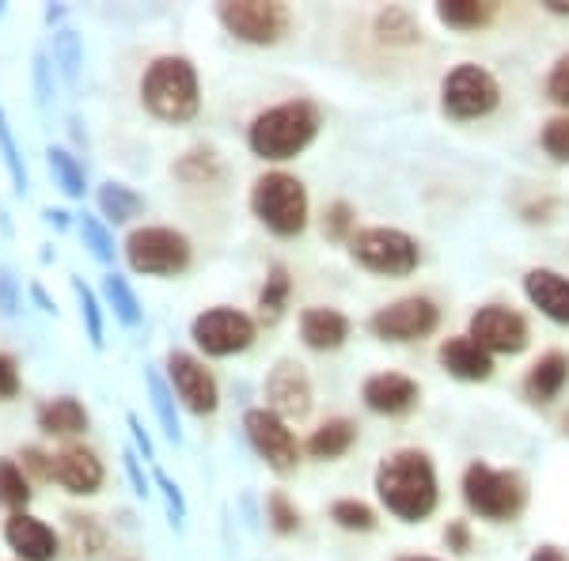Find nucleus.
I'll list each match as a JSON object with an SVG mask.
<instances>
[{"label": "nucleus", "mask_w": 569, "mask_h": 561, "mask_svg": "<svg viewBox=\"0 0 569 561\" xmlns=\"http://www.w3.org/2000/svg\"><path fill=\"white\" fill-rule=\"evenodd\" d=\"M376 493L383 509L402 523H421L433 517L440 490H437V467L433 459L418 448H402L388 455L376 471Z\"/></svg>", "instance_id": "nucleus-1"}, {"label": "nucleus", "mask_w": 569, "mask_h": 561, "mask_svg": "<svg viewBox=\"0 0 569 561\" xmlns=\"http://www.w3.org/2000/svg\"><path fill=\"white\" fill-rule=\"evenodd\" d=\"M319 133V110L308 99H292L262 110L247 130V144L259 160H292L316 141Z\"/></svg>", "instance_id": "nucleus-2"}, {"label": "nucleus", "mask_w": 569, "mask_h": 561, "mask_svg": "<svg viewBox=\"0 0 569 561\" xmlns=\"http://www.w3.org/2000/svg\"><path fill=\"white\" fill-rule=\"evenodd\" d=\"M141 99L160 122H190L198 114V72L187 58H156L141 80Z\"/></svg>", "instance_id": "nucleus-3"}, {"label": "nucleus", "mask_w": 569, "mask_h": 561, "mask_svg": "<svg viewBox=\"0 0 569 561\" xmlns=\"http://www.w3.org/2000/svg\"><path fill=\"white\" fill-rule=\"evenodd\" d=\"M463 501L471 512H479L482 520L505 523L520 517L528 501V485L517 471H498V467L475 459L463 471Z\"/></svg>", "instance_id": "nucleus-4"}, {"label": "nucleus", "mask_w": 569, "mask_h": 561, "mask_svg": "<svg viewBox=\"0 0 569 561\" xmlns=\"http://www.w3.org/2000/svg\"><path fill=\"white\" fill-rule=\"evenodd\" d=\"M251 209L273 236L292 239V236L305 232V224H308V190L297 174L270 171L254 182Z\"/></svg>", "instance_id": "nucleus-5"}, {"label": "nucleus", "mask_w": 569, "mask_h": 561, "mask_svg": "<svg viewBox=\"0 0 569 561\" xmlns=\"http://www.w3.org/2000/svg\"><path fill=\"white\" fill-rule=\"evenodd\" d=\"M350 254L357 266L380 273V278H407L421 262L418 239L399 232V228H361L350 239Z\"/></svg>", "instance_id": "nucleus-6"}, {"label": "nucleus", "mask_w": 569, "mask_h": 561, "mask_svg": "<svg viewBox=\"0 0 569 561\" xmlns=\"http://www.w3.org/2000/svg\"><path fill=\"white\" fill-rule=\"evenodd\" d=\"M126 262L144 278H171L190 266V239L176 228H137L126 239Z\"/></svg>", "instance_id": "nucleus-7"}, {"label": "nucleus", "mask_w": 569, "mask_h": 561, "mask_svg": "<svg viewBox=\"0 0 569 561\" xmlns=\"http://www.w3.org/2000/svg\"><path fill=\"white\" fill-rule=\"evenodd\" d=\"M501 103V88L493 80V72H486L482 66H456L440 84V107L445 114L471 122V118L493 114Z\"/></svg>", "instance_id": "nucleus-8"}, {"label": "nucleus", "mask_w": 569, "mask_h": 561, "mask_svg": "<svg viewBox=\"0 0 569 561\" xmlns=\"http://www.w3.org/2000/svg\"><path fill=\"white\" fill-rule=\"evenodd\" d=\"M217 20L224 31L251 46H273L289 31V8L273 0H236V4H217Z\"/></svg>", "instance_id": "nucleus-9"}, {"label": "nucleus", "mask_w": 569, "mask_h": 561, "mask_svg": "<svg viewBox=\"0 0 569 561\" xmlns=\"http://www.w3.org/2000/svg\"><path fill=\"white\" fill-rule=\"evenodd\" d=\"M440 323V311L429 297H402L388 308L372 311L369 330L380 342H418L429 338Z\"/></svg>", "instance_id": "nucleus-10"}, {"label": "nucleus", "mask_w": 569, "mask_h": 561, "mask_svg": "<svg viewBox=\"0 0 569 561\" xmlns=\"http://www.w3.org/2000/svg\"><path fill=\"white\" fill-rule=\"evenodd\" d=\"M243 429H247V440H251V448L259 452V459L270 471L278 474H292L300 463V444L297 437H292L289 421L278 418L273 410H247L243 418Z\"/></svg>", "instance_id": "nucleus-11"}, {"label": "nucleus", "mask_w": 569, "mask_h": 561, "mask_svg": "<svg viewBox=\"0 0 569 561\" xmlns=\"http://www.w3.org/2000/svg\"><path fill=\"white\" fill-rule=\"evenodd\" d=\"M190 334L209 357H232L254 345V319H247L236 308H209L194 319Z\"/></svg>", "instance_id": "nucleus-12"}, {"label": "nucleus", "mask_w": 569, "mask_h": 561, "mask_svg": "<svg viewBox=\"0 0 569 561\" xmlns=\"http://www.w3.org/2000/svg\"><path fill=\"white\" fill-rule=\"evenodd\" d=\"M471 338L479 342L486 353H525L528 349V323L520 311L501 308V303H486L471 315Z\"/></svg>", "instance_id": "nucleus-13"}, {"label": "nucleus", "mask_w": 569, "mask_h": 561, "mask_svg": "<svg viewBox=\"0 0 569 561\" xmlns=\"http://www.w3.org/2000/svg\"><path fill=\"white\" fill-rule=\"evenodd\" d=\"M168 375H171V391L179 394V402L187 407L190 413L206 418L220 407V391H217V380L198 357L190 353H171L168 357Z\"/></svg>", "instance_id": "nucleus-14"}, {"label": "nucleus", "mask_w": 569, "mask_h": 561, "mask_svg": "<svg viewBox=\"0 0 569 561\" xmlns=\"http://www.w3.org/2000/svg\"><path fill=\"white\" fill-rule=\"evenodd\" d=\"M266 399H270V407L278 418L284 421H300L311 413V380L305 372V364L300 361H278L270 368V375H266Z\"/></svg>", "instance_id": "nucleus-15"}, {"label": "nucleus", "mask_w": 569, "mask_h": 561, "mask_svg": "<svg viewBox=\"0 0 569 561\" xmlns=\"http://www.w3.org/2000/svg\"><path fill=\"white\" fill-rule=\"evenodd\" d=\"M361 399H365V407H369L372 413H383V418H402V413H410L418 407L421 388L402 372H376V375L365 380Z\"/></svg>", "instance_id": "nucleus-16"}, {"label": "nucleus", "mask_w": 569, "mask_h": 561, "mask_svg": "<svg viewBox=\"0 0 569 561\" xmlns=\"http://www.w3.org/2000/svg\"><path fill=\"white\" fill-rule=\"evenodd\" d=\"M53 482L66 485V490L77 497H91L103 485V463H99L96 452H88V448L69 444L53 455Z\"/></svg>", "instance_id": "nucleus-17"}, {"label": "nucleus", "mask_w": 569, "mask_h": 561, "mask_svg": "<svg viewBox=\"0 0 569 561\" xmlns=\"http://www.w3.org/2000/svg\"><path fill=\"white\" fill-rule=\"evenodd\" d=\"M437 361L448 375H456V380H463V383H482L493 375V357L486 353L471 334L448 338V342L440 345Z\"/></svg>", "instance_id": "nucleus-18"}, {"label": "nucleus", "mask_w": 569, "mask_h": 561, "mask_svg": "<svg viewBox=\"0 0 569 561\" xmlns=\"http://www.w3.org/2000/svg\"><path fill=\"white\" fill-rule=\"evenodd\" d=\"M4 542L23 561H53V558H58V547H61L58 535H53V528H46L42 520L27 517V512H16V517H8Z\"/></svg>", "instance_id": "nucleus-19"}, {"label": "nucleus", "mask_w": 569, "mask_h": 561, "mask_svg": "<svg viewBox=\"0 0 569 561\" xmlns=\"http://www.w3.org/2000/svg\"><path fill=\"white\" fill-rule=\"evenodd\" d=\"M525 297L531 300V308H539L550 323L569 327V278H562L558 270H528L525 273Z\"/></svg>", "instance_id": "nucleus-20"}, {"label": "nucleus", "mask_w": 569, "mask_h": 561, "mask_svg": "<svg viewBox=\"0 0 569 561\" xmlns=\"http://www.w3.org/2000/svg\"><path fill=\"white\" fill-rule=\"evenodd\" d=\"M300 338H305L308 349H319V353L342 349L346 338H350V319L335 308H308L300 315Z\"/></svg>", "instance_id": "nucleus-21"}, {"label": "nucleus", "mask_w": 569, "mask_h": 561, "mask_svg": "<svg viewBox=\"0 0 569 561\" xmlns=\"http://www.w3.org/2000/svg\"><path fill=\"white\" fill-rule=\"evenodd\" d=\"M566 383H569V357L558 353V349H550V353H543L528 368L525 394L531 402H555Z\"/></svg>", "instance_id": "nucleus-22"}, {"label": "nucleus", "mask_w": 569, "mask_h": 561, "mask_svg": "<svg viewBox=\"0 0 569 561\" xmlns=\"http://www.w3.org/2000/svg\"><path fill=\"white\" fill-rule=\"evenodd\" d=\"M39 429L50 432V437H77V432L88 429V410L72 394H61V399H50L46 407H39Z\"/></svg>", "instance_id": "nucleus-23"}, {"label": "nucleus", "mask_w": 569, "mask_h": 561, "mask_svg": "<svg viewBox=\"0 0 569 561\" xmlns=\"http://www.w3.org/2000/svg\"><path fill=\"white\" fill-rule=\"evenodd\" d=\"M357 444V425L350 418H330L308 440V452L316 459H342Z\"/></svg>", "instance_id": "nucleus-24"}, {"label": "nucleus", "mask_w": 569, "mask_h": 561, "mask_svg": "<svg viewBox=\"0 0 569 561\" xmlns=\"http://www.w3.org/2000/svg\"><path fill=\"white\" fill-rule=\"evenodd\" d=\"M498 16V4H486V0H445L437 4V20L452 31H479Z\"/></svg>", "instance_id": "nucleus-25"}, {"label": "nucleus", "mask_w": 569, "mask_h": 561, "mask_svg": "<svg viewBox=\"0 0 569 561\" xmlns=\"http://www.w3.org/2000/svg\"><path fill=\"white\" fill-rule=\"evenodd\" d=\"M144 198L130 190L126 182H103L99 187V213H103L110 224H130L133 217H141Z\"/></svg>", "instance_id": "nucleus-26"}, {"label": "nucleus", "mask_w": 569, "mask_h": 561, "mask_svg": "<svg viewBox=\"0 0 569 561\" xmlns=\"http://www.w3.org/2000/svg\"><path fill=\"white\" fill-rule=\"evenodd\" d=\"M376 39L388 42V46H415L421 39V27L415 20V12L410 8H383L380 16H376Z\"/></svg>", "instance_id": "nucleus-27"}, {"label": "nucleus", "mask_w": 569, "mask_h": 561, "mask_svg": "<svg viewBox=\"0 0 569 561\" xmlns=\"http://www.w3.org/2000/svg\"><path fill=\"white\" fill-rule=\"evenodd\" d=\"M289 292H292L289 270H284L281 262L270 266V278H266L262 292H259V319L266 327H273L284 315V308H289Z\"/></svg>", "instance_id": "nucleus-28"}, {"label": "nucleus", "mask_w": 569, "mask_h": 561, "mask_svg": "<svg viewBox=\"0 0 569 561\" xmlns=\"http://www.w3.org/2000/svg\"><path fill=\"white\" fill-rule=\"evenodd\" d=\"M103 297H107L118 323H122V327H141L144 311H141V300L133 297L130 281L118 278V273H107V278H103Z\"/></svg>", "instance_id": "nucleus-29"}, {"label": "nucleus", "mask_w": 569, "mask_h": 561, "mask_svg": "<svg viewBox=\"0 0 569 561\" xmlns=\"http://www.w3.org/2000/svg\"><path fill=\"white\" fill-rule=\"evenodd\" d=\"M149 380V394H152V410H156V418H160V429H163V437L168 440H182V429H179V413H176V391L163 383V375L160 372H149L144 375Z\"/></svg>", "instance_id": "nucleus-30"}, {"label": "nucleus", "mask_w": 569, "mask_h": 561, "mask_svg": "<svg viewBox=\"0 0 569 561\" xmlns=\"http://www.w3.org/2000/svg\"><path fill=\"white\" fill-rule=\"evenodd\" d=\"M69 531H72V547L80 550V558H88V561H103V550H107V531L99 528L96 517H69Z\"/></svg>", "instance_id": "nucleus-31"}, {"label": "nucleus", "mask_w": 569, "mask_h": 561, "mask_svg": "<svg viewBox=\"0 0 569 561\" xmlns=\"http://www.w3.org/2000/svg\"><path fill=\"white\" fill-rule=\"evenodd\" d=\"M46 160H50V171L53 179H58V187L66 190L69 198H84V168L77 163V156L66 152V149H50L46 152Z\"/></svg>", "instance_id": "nucleus-32"}, {"label": "nucleus", "mask_w": 569, "mask_h": 561, "mask_svg": "<svg viewBox=\"0 0 569 561\" xmlns=\"http://www.w3.org/2000/svg\"><path fill=\"white\" fill-rule=\"evenodd\" d=\"M27 501H31V482H27L23 467L16 459H0V504L23 509Z\"/></svg>", "instance_id": "nucleus-33"}, {"label": "nucleus", "mask_w": 569, "mask_h": 561, "mask_svg": "<svg viewBox=\"0 0 569 561\" xmlns=\"http://www.w3.org/2000/svg\"><path fill=\"white\" fill-rule=\"evenodd\" d=\"M330 520L346 531H376V512L365 501H353V497H342V501L330 504Z\"/></svg>", "instance_id": "nucleus-34"}, {"label": "nucleus", "mask_w": 569, "mask_h": 561, "mask_svg": "<svg viewBox=\"0 0 569 561\" xmlns=\"http://www.w3.org/2000/svg\"><path fill=\"white\" fill-rule=\"evenodd\" d=\"M176 174L187 182H213V179H220V160H217V152L194 149L176 163Z\"/></svg>", "instance_id": "nucleus-35"}, {"label": "nucleus", "mask_w": 569, "mask_h": 561, "mask_svg": "<svg viewBox=\"0 0 569 561\" xmlns=\"http://www.w3.org/2000/svg\"><path fill=\"white\" fill-rule=\"evenodd\" d=\"M266 520H270V528L278 531V535H292V531H300V509L281 490H273L270 497H266Z\"/></svg>", "instance_id": "nucleus-36"}, {"label": "nucleus", "mask_w": 569, "mask_h": 561, "mask_svg": "<svg viewBox=\"0 0 569 561\" xmlns=\"http://www.w3.org/2000/svg\"><path fill=\"white\" fill-rule=\"evenodd\" d=\"M72 292H77V300H80V315H84V323H88V338H91V345H103V311H99V300H96V292L88 289L80 278H72Z\"/></svg>", "instance_id": "nucleus-37"}, {"label": "nucleus", "mask_w": 569, "mask_h": 561, "mask_svg": "<svg viewBox=\"0 0 569 561\" xmlns=\"http://www.w3.org/2000/svg\"><path fill=\"white\" fill-rule=\"evenodd\" d=\"M543 152L550 156V160H558V163H569V114H558V118H550V122L543 126Z\"/></svg>", "instance_id": "nucleus-38"}, {"label": "nucleus", "mask_w": 569, "mask_h": 561, "mask_svg": "<svg viewBox=\"0 0 569 561\" xmlns=\"http://www.w3.org/2000/svg\"><path fill=\"white\" fill-rule=\"evenodd\" d=\"M0 156H4V163H8V174H12V187L23 194V190H27V168L20 160V149H16V137H12V130H8L4 110H0Z\"/></svg>", "instance_id": "nucleus-39"}, {"label": "nucleus", "mask_w": 569, "mask_h": 561, "mask_svg": "<svg viewBox=\"0 0 569 561\" xmlns=\"http://www.w3.org/2000/svg\"><path fill=\"white\" fill-rule=\"evenodd\" d=\"M353 209L346 206V201H335V206H327L323 213V236L335 239V243H342V239H353Z\"/></svg>", "instance_id": "nucleus-40"}, {"label": "nucleus", "mask_w": 569, "mask_h": 561, "mask_svg": "<svg viewBox=\"0 0 569 561\" xmlns=\"http://www.w3.org/2000/svg\"><path fill=\"white\" fill-rule=\"evenodd\" d=\"M80 232H84V243L91 247V254H96L99 262H110L114 259V239H110V232L103 224H99L96 217H80Z\"/></svg>", "instance_id": "nucleus-41"}, {"label": "nucleus", "mask_w": 569, "mask_h": 561, "mask_svg": "<svg viewBox=\"0 0 569 561\" xmlns=\"http://www.w3.org/2000/svg\"><path fill=\"white\" fill-rule=\"evenodd\" d=\"M53 53H58V66L66 72L69 80H77L80 72V39L72 31H58V39H53Z\"/></svg>", "instance_id": "nucleus-42"}, {"label": "nucleus", "mask_w": 569, "mask_h": 561, "mask_svg": "<svg viewBox=\"0 0 569 561\" xmlns=\"http://www.w3.org/2000/svg\"><path fill=\"white\" fill-rule=\"evenodd\" d=\"M156 485L163 490V504H168V517L176 528H182V520H187V501H182V490L179 482H171L168 474H156Z\"/></svg>", "instance_id": "nucleus-43"}, {"label": "nucleus", "mask_w": 569, "mask_h": 561, "mask_svg": "<svg viewBox=\"0 0 569 561\" xmlns=\"http://www.w3.org/2000/svg\"><path fill=\"white\" fill-rule=\"evenodd\" d=\"M547 96L555 99L558 107H569V53L566 58L555 61V69H550L547 77Z\"/></svg>", "instance_id": "nucleus-44"}, {"label": "nucleus", "mask_w": 569, "mask_h": 561, "mask_svg": "<svg viewBox=\"0 0 569 561\" xmlns=\"http://www.w3.org/2000/svg\"><path fill=\"white\" fill-rule=\"evenodd\" d=\"M20 394V368L12 357L0 353V399H16Z\"/></svg>", "instance_id": "nucleus-45"}, {"label": "nucleus", "mask_w": 569, "mask_h": 561, "mask_svg": "<svg viewBox=\"0 0 569 561\" xmlns=\"http://www.w3.org/2000/svg\"><path fill=\"white\" fill-rule=\"evenodd\" d=\"M445 542H448V550H456V554H471V528H467V520L448 523Z\"/></svg>", "instance_id": "nucleus-46"}, {"label": "nucleus", "mask_w": 569, "mask_h": 561, "mask_svg": "<svg viewBox=\"0 0 569 561\" xmlns=\"http://www.w3.org/2000/svg\"><path fill=\"white\" fill-rule=\"evenodd\" d=\"M0 311H4V315H16V311H20V292H16V281L4 266H0Z\"/></svg>", "instance_id": "nucleus-47"}, {"label": "nucleus", "mask_w": 569, "mask_h": 561, "mask_svg": "<svg viewBox=\"0 0 569 561\" xmlns=\"http://www.w3.org/2000/svg\"><path fill=\"white\" fill-rule=\"evenodd\" d=\"M23 467L31 471L34 478H53V459L50 455H42L39 448H27L23 452Z\"/></svg>", "instance_id": "nucleus-48"}, {"label": "nucleus", "mask_w": 569, "mask_h": 561, "mask_svg": "<svg viewBox=\"0 0 569 561\" xmlns=\"http://www.w3.org/2000/svg\"><path fill=\"white\" fill-rule=\"evenodd\" d=\"M126 474H130V482H133V493H141V497H149V478H144L141 471V459H137V452H126Z\"/></svg>", "instance_id": "nucleus-49"}, {"label": "nucleus", "mask_w": 569, "mask_h": 561, "mask_svg": "<svg viewBox=\"0 0 569 561\" xmlns=\"http://www.w3.org/2000/svg\"><path fill=\"white\" fill-rule=\"evenodd\" d=\"M130 432H133L137 452H141L144 459H156V452H152V440H149V432L141 429V418H137V413H130Z\"/></svg>", "instance_id": "nucleus-50"}, {"label": "nucleus", "mask_w": 569, "mask_h": 561, "mask_svg": "<svg viewBox=\"0 0 569 561\" xmlns=\"http://www.w3.org/2000/svg\"><path fill=\"white\" fill-rule=\"evenodd\" d=\"M34 80H39V99L46 103L50 99V61H46V53L34 58Z\"/></svg>", "instance_id": "nucleus-51"}, {"label": "nucleus", "mask_w": 569, "mask_h": 561, "mask_svg": "<svg viewBox=\"0 0 569 561\" xmlns=\"http://www.w3.org/2000/svg\"><path fill=\"white\" fill-rule=\"evenodd\" d=\"M528 561H569V554H566L562 547H555V542H543V547L531 550Z\"/></svg>", "instance_id": "nucleus-52"}, {"label": "nucleus", "mask_w": 569, "mask_h": 561, "mask_svg": "<svg viewBox=\"0 0 569 561\" xmlns=\"http://www.w3.org/2000/svg\"><path fill=\"white\" fill-rule=\"evenodd\" d=\"M543 8L550 16H569V0H543Z\"/></svg>", "instance_id": "nucleus-53"}, {"label": "nucleus", "mask_w": 569, "mask_h": 561, "mask_svg": "<svg viewBox=\"0 0 569 561\" xmlns=\"http://www.w3.org/2000/svg\"><path fill=\"white\" fill-rule=\"evenodd\" d=\"M395 561H437V558H426V554H402V558H395Z\"/></svg>", "instance_id": "nucleus-54"}, {"label": "nucleus", "mask_w": 569, "mask_h": 561, "mask_svg": "<svg viewBox=\"0 0 569 561\" xmlns=\"http://www.w3.org/2000/svg\"><path fill=\"white\" fill-rule=\"evenodd\" d=\"M566 432H569V413H566Z\"/></svg>", "instance_id": "nucleus-55"}]
</instances>
